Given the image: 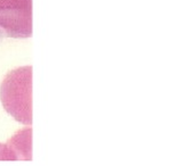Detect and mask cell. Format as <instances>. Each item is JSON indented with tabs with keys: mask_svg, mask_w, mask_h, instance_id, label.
<instances>
[{
	"mask_svg": "<svg viewBox=\"0 0 176 166\" xmlns=\"http://www.w3.org/2000/svg\"><path fill=\"white\" fill-rule=\"evenodd\" d=\"M10 143L9 147L17 158H21V156H25L26 159L31 158V130L18 132L10 140Z\"/></svg>",
	"mask_w": 176,
	"mask_h": 166,
	"instance_id": "3957f363",
	"label": "cell"
},
{
	"mask_svg": "<svg viewBox=\"0 0 176 166\" xmlns=\"http://www.w3.org/2000/svg\"><path fill=\"white\" fill-rule=\"evenodd\" d=\"M32 68L14 70L5 77L0 89V98L5 109L15 119L26 125L32 123Z\"/></svg>",
	"mask_w": 176,
	"mask_h": 166,
	"instance_id": "6da1fadb",
	"label": "cell"
},
{
	"mask_svg": "<svg viewBox=\"0 0 176 166\" xmlns=\"http://www.w3.org/2000/svg\"><path fill=\"white\" fill-rule=\"evenodd\" d=\"M0 33L25 39L32 34V0H0Z\"/></svg>",
	"mask_w": 176,
	"mask_h": 166,
	"instance_id": "7a4b0ae2",
	"label": "cell"
},
{
	"mask_svg": "<svg viewBox=\"0 0 176 166\" xmlns=\"http://www.w3.org/2000/svg\"><path fill=\"white\" fill-rule=\"evenodd\" d=\"M0 159H17V157L9 146L0 145Z\"/></svg>",
	"mask_w": 176,
	"mask_h": 166,
	"instance_id": "277c9868",
	"label": "cell"
}]
</instances>
